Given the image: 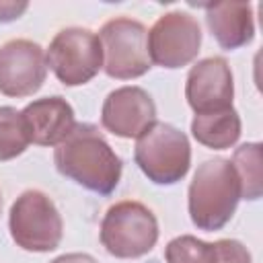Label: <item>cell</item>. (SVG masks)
<instances>
[{"label": "cell", "mask_w": 263, "mask_h": 263, "mask_svg": "<svg viewBox=\"0 0 263 263\" xmlns=\"http://www.w3.org/2000/svg\"><path fill=\"white\" fill-rule=\"evenodd\" d=\"M53 164L60 175L80 187L109 195L121 181V158L92 123H76L74 129L55 146Z\"/></svg>", "instance_id": "cell-1"}, {"label": "cell", "mask_w": 263, "mask_h": 263, "mask_svg": "<svg viewBox=\"0 0 263 263\" xmlns=\"http://www.w3.org/2000/svg\"><path fill=\"white\" fill-rule=\"evenodd\" d=\"M240 201V181L228 158H212L197 166L189 191L187 208L193 226L205 232L224 228Z\"/></svg>", "instance_id": "cell-2"}, {"label": "cell", "mask_w": 263, "mask_h": 263, "mask_svg": "<svg viewBox=\"0 0 263 263\" xmlns=\"http://www.w3.org/2000/svg\"><path fill=\"white\" fill-rule=\"evenodd\" d=\"M134 160L148 181L156 185H175L191 166L189 138L171 123L154 121L136 138Z\"/></svg>", "instance_id": "cell-3"}, {"label": "cell", "mask_w": 263, "mask_h": 263, "mask_svg": "<svg viewBox=\"0 0 263 263\" xmlns=\"http://www.w3.org/2000/svg\"><path fill=\"white\" fill-rule=\"evenodd\" d=\"M101 245L117 259L148 255L158 240V222L150 208L140 201H117L101 220Z\"/></svg>", "instance_id": "cell-4"}, {"label": "cell", "mask_w": 263, "mask_h": 263, "mask_svg": "<svg viewBox=\"0 0 263 263\" xmlns=\"http://www.w3.org/2000/svg\"><path fill=\"white\" fill-rule=\"evenodd\" d=\"M8 230L16 247L23 251L49 253L62 242L64 222L47 193L27 189L10 205Z\"/></svg>", "instance_id": "cell-5"}, {"label": "cell", "mask_w": 263, "mask_h": 263, "mask_svg": "<svg viewBox=\"0 0 263 263\" xmlns=\"http://www.w3.org/2000/svg\"><path fill=\"white\" fill-rule=\"evenodd\" d=\"M99 41L103 47V70L109 78L132 80L144 76L152 68L148 31L140 21L115 16L101 27Z\"/></svg>", "instance_id": "cell-6"}, {"label": "cell", "mask_w": 263, "mask_h": 263, "mask_svg": "<svg viewBox=\"0 0 263 263\" xmlns=\"http://www.w3.org/2000/svg\"><path fill=\"white\" fill-rule=\"evenodd\" d=\"M47 66L64 86L90 82L103 68V47L90 29L68 27L55 33L45 53Z\"/></svg>", "instance_id": "cell-7"}, {"label": "cell", "mask_w": 263, "mask_h": 263, "mask_svg": "<svg viewBox=\"0 0 263 263\" xmlns=\"http://www.w3.org/2000/svg\"><path fill=\"white\" fill-rule=\"evenodd\" d=\"M201 47V27L195 16L183 10H171L148 31V55L160 68H183L191 64Z\"/></svg>", "instance_id": "cell-8"}, {"label": "cell", "mask_w": 263, "mask_h": 263, "mask_svg": "<svg viewBox=\"0 0 263 263\" xmlns=\"http://www.w3.org/2000/svg\"><path fill=\"white\" fill-rule=\"evenodd\" d=\"M47 76L45 51L31 39H10L0 45V92L6 97L35 95Z\"/></svg>", "instance_id": "cell-9"}, {"label": "cell", "mask_w": 263, "mask_h": 263, "mask_svg": "<svg viewBox=\"0 0 263 263\" xmlns=\"http://www.w3.org/2000/svg\"><path fill=\"white\" fill-rule=\"evenodd\" d=\"M185 99L195 115L230 109L234 80L228 62L220 55H212L191 66L185 80Z\"/></svg>", "instance_id": "cell-10"}, {"label": "cell", "mask_w": 263, "mask_h": 263, "mask_svg": "<svg viewBox=\"0 0 263 263\" xmlns=\"http://www.w3.org/2000/svg\"><path fill=\"white\" fill-rule=\"evenodd\" d=\"M156 121V105L140 86H119L107 95L101 125L117 138H138Z\"/></svg>", "instance_id": "cell-11"}, {"label": "cell", "mask_w": 263, "mask_h": 263, "mask_svg": "<svg viewBox=\"0 0 263 263\" xmlns=\"http://www.w3.org/2000/svg\"><path fill=\"white\" fill-rule=\"evenodd\" d=\"M21 115L29 140L37 146H58L76 125L72 105L60 95L29 103Z\"/></svg>", "instance_id": "cell-12"}, {"label": "cell", "mask_w": 263, "mask_h": 263, "mask_svg": "<svg viewBox=\"0 0 263 263\" xmlns=\"http://www.w3.org/2000/svg\"><path fill=\"white\" fill-rule=\"evenodd\" d=\"M203 8L208 29L222 49H238L253 41L255 21L249 2H214Z\"/></svg>", "instance_id": "cell-13"}, {"label": "cell", "mask_w": 263, "mask_h": 263, "mask_svg": "<svg viewBox=\"0 0 263 263\" xmlns=\"http://www.w3.org/2000/svg\"><path fill=\"white\" fill-rule=\"evenodd\" d=\"M240 117L234 107L214 111V113H199L191 119V134L193 138L212 150H226L232 148L240 138Z\"/></svg>", "instance_id": "cell-14"}, {"label": "cell", "mask_w": 263, "mask_h": 263, "mask_svg": "<svg viewBox=\"0 0 263 263\" xmlns=\"http://www.w3.org/2000/svg\"><path fill=\"white\" fill-rule=\"evenodd\" d=\"M232 166L240 181V199L255 201L263 193V177H261V144L249 142L234 150Z\"/></svg>", "instance_id": "cell-15"}, {"label": "cell", "mask_w": 263, "mask_h": 263, "mask_svg": "<svg viewBox=\"0 0 263 263\" xmlns=\"http://www.w3.org/2000/svg\"><path fill=\"white\" fill-rule=\"evenodd\" d=\"M31 144L21 111L0 107V162L21 156Z\"/></svg>", "instance_id": "cell-16"}, {"label": "cell", "mask_w": 263, "mask_h": 263, "mask_svg": "<svg viewBox=\"0 0 263 263\" xmlns=\"http://www.w3.org/2000/svg\"><path fill=\"white\" fill-rule=\"evenodd\" d=\"M166 263H218V251L214 242H205L193 234H181L173 238L164 249Z\"/></svg>", "instance_id": "cell-17"}, {"label": "cell", "mask_w": 263, "mask_h": 263, "mask_svg": "<svg viewBox=\"0 0 263 263\" xmlns=\"http://www.w3.org/2000/svg\"><path fill=\"white\" fill-rule=\"evenodd\" d=\"M218 251V263H253L249 249L234 238H220L214 242Z\"/></svg>", "instance_id": "cell-18"}, {"label": "cell", "mask_w": 263, "mask_h": 263, "mask_svg": "<svg viewBox=\"0 0 263 263\" xmlns=\"http://www.w3.org/2000/svg\"><path fill=\"white\" fill-rule=\"evenodd\" d=\"M29 8V2H14V0H0V23H12L21 18V14Z\"/></svg>", "instance_id": "cell-19"}, {"label": "cell", "mask_w": 263, "mask_h": 263, "mask_svg": "<svg viewBox=\"0 0 263 263\" xmlns=\"http://www.w3.org/2000/svg\"><path fill=\"white\" fill-rule=\"evenodd\" d=\"M49 263H99V261L88 253H66V255L55 257Z\"/></svg>", "instance_id": "cell-20"}, {"label": "cell", "mask_w": 263, "mask_h": 263, "mask_svg": "<svg viewBox=\"0 0 263 263\" xmlns=\"http://www.w3.org/2000/svg\"><path fill=\"white\" fill-rule=\"evenodd\" d=\"M0 212H2V193H0Z\"/></svg>", "instance_id": "cell-21"}]
</instances>
